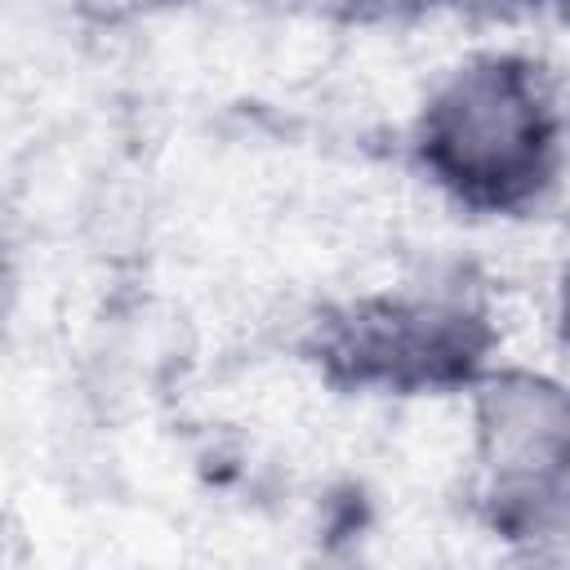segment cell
I'll return each mask as SVG.
<instances>
[{
    "label": "cell",
    "instance_id": "6da1fadb",
    "mask_svg": "<svg viewBox=\"0 0 570 570\" xmlns=\"http://www.w3.org/2000/svg\"><path fill=\"white\" fill-rule=\"evenodd\" d=\"M561 116L534 62L485 53L459 67L423 107V165L468 205L530 200L557 165Z\"/></svg>",
    "mask_w": 570,
    "mask_h": 570
},
{
    "label": "cell",
    "instance_id": "7a4b0ae2",
    "mask_svg": "<svg viewBox=\"0 0 570 570\" xmlns=\"http://www.w3.org/2000/svg\"><path fill=\"white\" fill-rule=\"evenodd\" d=\"M472 423L499 517L525 530L534 512L539 530L570 485V387L530 370L485 374Z\"/></svg>",
    "mask_w": 570,
    "mask_h": 570
},
{
    "label": "cell",
    "instance_id": "3957f363",
    "mask_svg": "<svg viewBox=\"0 0 570 570\" xmlns=\"http://www.w3.org/2000/svg\"><path fill=\"white\" fill-rule=\"evenodd\" d=\"M325 352L356 383L383 387H436L472 379L485 352V325L476 312L436 298H383L361 303L330 325Z\"/></svg>",
    "mask_w": 570,
    "mask_h": 570
},
{
    "label": "cell",
    "instance_id": "277c9868",
    "mask_svg": "<svg viewBox=\"0 0 570 570\" xmlns=\"http://www.w3.org/2000/svg\"><path fill=\"white\" fill-rule=\"evenodd\" d=\"M557 338H561V347L570 352V267H566L561 289H557Z\"/></svg>",
    "mask_w": 570,
    "mask_h": 570
},
{
    "label": "cell",
    "instance_id": "5b68a950",
    "mask_svg": "<svg viewBox=\"0 0 570 570\" xmlns=\"http://www.w3.org/2000/svg\"><path fill=\"white\" fill-rule=\"evenodd\" d=\"M468 4H481V9H517V4H530V0H468Z\"/></svg>",
    "mask_w": 570,
    "mask_h": 570
}]
</instances>
